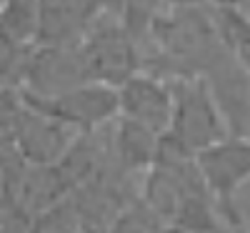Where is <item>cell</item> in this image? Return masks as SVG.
<instances>
[{"mask_svg": "<svg viewBox=\"0 0 250 233\" xmlns=\"http://www.w3.org/2000/svg\"><path fill=\"white\" fill-rule=\"evenodd\" d=\"M163 136L143 128L140 123H133L128 118L118 116L110 123V153H113V168L125 176H140L148 173L158 153H160Z\"/></svg>", "mask_w": 250, "mask_h": 233, "instance_id": "cell-8", "label": "cell"}, {"mask_svg": "<svg viewBox=\"0 0 250 233\" xmlns=\"http://www.w3.org/2000/svg\"><path fill=\"white\" fill-rule=\"evenodd\" d=\"M200 3L210 8H240L245 0H200Z\"/></svg>", "mask_w": 250, "mask_h": 233, "instance_id": "cell-15", "label": "cell"}, {"mask_svg": "<svg viewBox=\"0 0 250 233\" xmlns=\"http://www.w3.org/2000/svg\"><path fill=\"white\" fill-rule=\"evenodd\" d=\"M70 186L58 165H23L20 178L15 183L13 203L25 210L30 218L43 216L55 206L65 203L70 198Z\"/></svg>", "mask_w": 250, "mask_h": 233, "instance_id": "cell-9", "label": "cell"}, {"mask_svg": "<svg viewBox=\"0 0 250 233\" xmlns=\"http://www.w3.org/2000/svg\"><path fill=\"white\" fill-rule=\"evenodd\" d=\"M28 233H83V231L70 201H65L43 216H35Z\"/></svg>", "mask_w": 250, "mask_h": 233, "instance_id": "cell-13", "label": "cell"}, {"mask_svg": "<svg viewBox=\"0 0 250 233\" xmlns=\"http://www.w3.org/2000/svg\"><path fill=\"white\" fill-rule=\"evenodd\" d=\"M108 233H168V226L145 206L143 198H138L115 218Z\"/></svg>", "mask_w": 250, "mask_h": 233, "instance_id": "cell-12", "label": "cell"}, {"mask_svg": "<svg viewBox=\"0 0 250 233\" xmlns=\"http://www.w3.org/2000/svg\"><path fill=\"white\" fill-rule=\"evenodd\" d=\"M33 218L20 210L15 203H8L0 208V233H28Z\"/></svg>", "mask_w": 250, "mask_h": 233, "instance_id": "cell-14", "label": "cell"}, {"mask_svg": "<svg viewBox=\"0 0 250 233\" xmlns=\"http://www.w3.org/2000/svg\"><path fill=\"white\" fill-rule=\"evenodd\" d=\"M88 83L78 43H35L28 55L23 93L55 98Z\"/></svg>", "mask_w": 250, "mask_h": 233, "instance_id": "cell-4", "label": "cell"}, {"mask_svg": "<svg viewBox=\"0 0 250 233\" xmlns=\"http://www.w3.org/2000/svg\"><path fill=\"white\" fill-rule=\"evenodd\" d=\"M118 116L140 123L158 136H165L173 123V86L170 80L140 70L118 88Z\"/></svg>", "mask_w": 250, "mask_h": 233, "instance_id": "cell-7", "label": "cell"}, {"mask_svg": "<svg viewBox=\"0 0 250 233\" xmlns=\"http://www.w3.org/2000/svg\"><path fill=\"white\" fill-rule=\"evenodd\" d=\"M200 173L218 201L220 216L228 231H243V216L238 210V190L250 183V136H228L213 148L195 156Z\"/></svg>", "mask_w": 250, "mask_h": 233, "instance_id": "cell-3", "label": "cell"}, {"mask_svg": "<svg viewBox=\"0 0 250 233\" xmlns=\"http://www.w3.org/2000/svg\"><path fill=\"white\" fill-rule=\"evenodd\" d=\"M88 83L120 88L143 70V43L118 15H100L78 40Z\"/></svg>", "mask_w": 250, "mask_h": 233, "instance_id": "cell-1", "label": "cell"}, {"mask_svg": "<svg viewBox=\"0 0 250 233\" xmlns=\"http://www.w3.org/2000/svg\"><path fill=\"white\" fill-rule=\"evenodd\" d=\"M173 86V123L165 138L185 153L198 156L230 136L220 105L200 78H178Z\"/></svg>", "mask_w": 250, "mask_h": 233, "instance_id": "cell-2", "label": "cell"}, {"mask_svg": "<svg viewBox=\"0 0 250 233\" xmlns=\"http://www.w3.org/2000/svg\"><path fill=\"white\" fill-rule=\"evenodd\" d=\"M78 136V128L50 113L35 111L25 103L15 131V151L28 165H58L73 148Z\"/></svg>", "mask_w": 250, "mask_h": 233, "instance_id": "cell-6", "label": "cell"}, {"mask_svg": "<svg viewBox=\"0 0 250 233\" xmlns=\"http://www.w3.org/2000/svg\"><path fill=\"white\" fill-rule=\"evenodd\" d=\"M210 8V5H208ZM220 35L228 40L250 75V18L240 8H210Z\"/></svg>", "mask_w": 250, "mask_h": 233, "instance_id": "cell-11", "label": "cell"}, {"mask_svg": "<svg viewBox=\"0 0 250 233\" xmlns=\"http://www.w3.org/2000/svg\"><path fill=\"white\" fill-rule=\"evenodd\" d=\"M23 100L35 111L60 118L62 123L73 125L80 133L98 131L113 118H118V91L108 86H98V83H83V86L55 98H35L23 93Z\"/></svg>", "mask_w": 250, "mask_h": 233, "instance_id": "cell-5", "label": "cell"}, {"mask_svg": "<svg viewBox=\"0 0 250 233\" xmlns=\"http://www.w3.org/2000/svg\"><path fill=\"white\" fill-rule=\"evenodd\" d=\"M0 33L18 46H35L40 38L38 0H0Z\"/></svg>", "mask_w": 250, "mask_h": 233, "instance_id": "cell-10", "label": "cell"}]
</instances>
